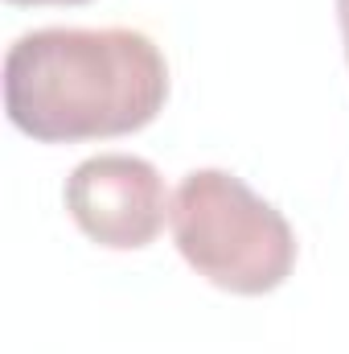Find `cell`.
Segmentation results:
<instances>
[{
	"label": "cell",
	"instance_id": "obj_4",
	"mask_svg": "<svg viewBox=\"0 0 349 354\" xmlns=\"http://www.w3.org/2000/svg\"><path fill=\"white\" fill-rule=\"evenodd\" d=\"M337 21H341V37H346V58H349V0H337Z\"/></svg>",
	"mask_w": 349,
	"mask_h": 354
},
{
	"label": "cell",
	"instance_id": "obj_1",
	"mask_svg": "<svg viewBox=\"0 0 349 354\" xmlns=\"http://www.w3.org/2000/svg\"><path fill=\"white\" fill-rule=\"evenodd\" d=\"M169 99L161 46L140 29H33L4 54L8 124L41 145H79L148 128Z\"/></svg>",
	"mask_w": 349,
	"mask_h": 354
},
{
	"label": "cell",
	"instance_id": "obj_5",
	"mask_svg": "<svg viewBox=\"0 0 349 354\" xmlns=\"http://www.w3.org/2000/svg\"><path fill=\"white\" fill-rule=\"evenodd\" d=\"M8 4H87V0H8Z\"/></svg>",
	"mask_w": 349,
	"mask_h": 354
},
{
	"label": "cell",
	"instance_id": "obj_3",
	"mask_svg": "<svg viewBox=\"0 0 349 354\" xmlns=\"http://www.w3.org/2000/svg\"><path fill=\"white\" fill-rule=\"evenodd\" d=\"M173 198H165V181L152 161L132 153H99L66 177V210L79 231L111 252L148 248Z\"/></svg>",
	"mask_w": 349,
	"mask_h": 354
},
{
	"label": "cell",
	"instance_id": "obj_2",
	"mask_svg": "<svg viewBox=\"0 0 349 354\" xmlns=\"http://www.w3.org/2000/svg\"><path fill=\"white\" fill-rule=\"evenodd\" d=\"M177 252L197 276L235 297H263L296 268L288 218L226 169H193L169 202Z\"/></svg>",
	"mask_w": 349,
	"mask_h": 354
}]
</instances>
